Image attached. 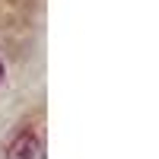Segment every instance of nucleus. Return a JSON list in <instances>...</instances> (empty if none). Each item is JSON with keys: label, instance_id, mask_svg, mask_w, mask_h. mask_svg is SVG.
I'll return each mask as SVG.
<instances>
[{"label": "nucleus", "instance_id": "f257e3e1", "mask_svg": "<svg viewBox=\"0 0 159 159\" xmlns=\"http://www.w3.org/2000/svg\"><path fill=\"white\" fill-rule=\"evenodd\" d=\"M38 156V137L32 130H19L7 147V159H35Z\"/></svg>", "mask_w": 159, "mask_h": 159}, {"label": "nucleus", "instance_id": "f03ea898", "mask_svg": "<svg viewBox=\"0 0 159 159\" xmlns=\"http://www.w3.org/2000/svg\"><path fill=\"white\" fill-rule=\"evenodd\" d=\"M0 76H3V64H0Z\"/></svg>", "mask_w": 159, "mask_h": 159}]
</instances>
